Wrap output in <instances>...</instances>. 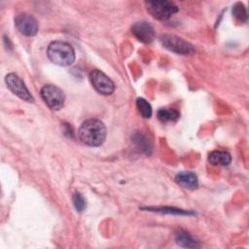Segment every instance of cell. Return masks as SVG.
I'll return each mask as SVG.
<instances>
[{
    "label": "cell",
    "mask_w": 249,
    "mask_h": 249,
    "mask_svg": "<svg viewBox=\"0 0 249 249\" xmlns=\"http://www.w3.org/2000/svg\"><path fill=\"white\" fill-rule=\"evenodd\" d=\"M78 137L85 145L90 147L100 146L106 138V126L99 120H87L79 127Z\"/></svg>",
    "instance_id": "1"
},
{
    "label": "cell",
    "mask_w": 249,
    "mask_h": 249,
    "mask_svg": "<svg viewBox=\"0 0 249 249\" xmlns=\"http://www.w3.org/2000/svg\"><path fill=\"white\" fill-rule=\"evenodd\" d=\"M49 59L59 66H69L75 60V51L67 42L53 41L47 50Z\"/></svg>",
    "instance_id": "2"
},
{
    "label": "cell",
    "mask_w": 249,
    "mask_h": 249,
    "mask_svg": "<svg viewBox=\"0 0 249 249\" xmlns=\"http://www.w3.org/2000/svg\"><path fill=\"white\" fill-rule=\"evenodd\" d=\"M148 13L159 20H166L178 12V7L171 1L156 0L145 2Z\"/></svg>",
    "instance_id": "3"
},
{
    "label": "cell",
    "mask_w": 249,
    "mask_h": 249,
    "mask_svg": "<svg viewBox=\"0 0 249 249\" xmlns=\"http://www.w3.org/2000/svg\"><path fill=\"white\" fill-rule=\"evenodd\" d=\"M159 40L165 49L178 54L187 55L192 54L195 52V48L191 43L173 34H161L159 37Z\"/></svg>",
    "instance_id": "4"
},
{
    "label": "cell",
    "mask_w": 249,
    "mask_h": 249,
    "mask_svg": "<svg viewBox=\"0 0 249 249\" xmlns=\"http://www.w3.org/2000/svg\"><path fill=\"white\" fill-rule=\"evenodd\" d=\"M41 97L52 110H59L64 105L65 96L63 91L54 85H46L41 89Z\"/></svg>",
    "instance_id": "5"
},
{
    "label": "cell",
    "mask_w": 249,
    "mask_h": 249,
    "mask_svg": "<svg viewBox=\"0 0 249 249\" xmlns=\"http://www.w3.org/2000/svg\"><path fill=\"white\" fill-rule=\"evenodd\" d=\"M89 80L97 92L103 95H110L115 90L114 82L100 70H92L89 74Z\"/></svg>",
    "instance_id": "6"
},
{
    "label": "cell",
    "mask_w": 249,
    "mask_h": 249,
    "mask_svg": "<svg viewBox=\"0 0 249 249\" xmlns=\"http://www.w3.org/2000/svg\"><path fill=\"white\" fill-rule=\"evenodd\" d=\"M5 82L8 89L20 99L25 100L27 102H33L34 98L26 88L24 82L15 73H9L5 77Z\"/></svg>",
    "instance_id": "7"
},
{
    "label": "cell",
    "mask_w": 249,
    "mask_h": 249,
    "mask_svg": "<svg viewBox=\"0 0 249 249\" xmlns=\"http://www.w3.org/2000/svg\"><path fill=\"white\" fill-rule=\"evenodd\" d=\"M15 24L18 30L25 36H34L38 31V22L36 18L26 13L18 14L15 18Z\"/></svg>",
    "instance_id": "8"
},
{
    "label": "cell",
    "mask_w": 249,
    "mask_h": 249,
    "mask_svg": "<svg viewBox=\"0 0 249 249\" xmlns=\"http://www.w3.org/2000/svg\"><path fill=\"white\" fill-rule=\"evenodd\" d=\"M131 32L137 40L145 44H149L155 39V29L147 21L135 22L131 27Z\"/></svg>",
    "instance_id": "9"
},
{
    "label": "cell",
    "mask_w": 249,
    "mask_h": 249,
    "mask_svg": "<svg viewBox=\"0 0 249 249\" xmlns=\"http://www.w3.org/2000/svg\"><path fill=\"white\" fill-rule=\"evenodd\" d=\"M176 182L183 188L194 190L198 186L196 175L192 171H181L175 177Z\"/></svg>",
    "instance_id": "10"
},
{
    "label": "cell",
    "mask_w": 249,
    "mask_h": 249,
    "mask_svg": "<svg viewBox=\"0 0 249 249\" xmlns=\"http://www.w3.org/2000/svg\"><path fill=\"white\" fill-rule=\"evenodd\" d=\"M175 239H176L177 244L180 245L181 247H185V248H197V247H199L198 241L196 240L189 232H187L183 230H179L176 232Z\"/></svg>",
    "instance_id": "11"
},
{
    "label": "cell",
    "mask_w": 249,
    "mask_h": 249,
    "mask_svg": "<svg viewBox=\"0 0 249 249\" xmlns=\"http://www.w3.org/2000/svg\"><path fill=\"white\" fill-rule=\"evenodd\" d=\"M208 161L213 165H229L231 157L226 151H213L208 156Z\"/></svg>",
    "instance_id": "12"
},
{
    "label": "cell",
    "mask_w": 249,
    "mask_h": 249,
    "mask_svg": "<svg viewBox=\"0 0 249 249\" xmlns=\"http://www.w3.org/2000/svg\"><path fill=\"white\" fill-rule=\"evenodd\" d=\"M132 141L135 143V145L144 153L146 154H150L151 153V149H152V145H151V142L149 141V139L141 134V133H135L133 134L132 136Z\"/></svg>",
    "instance_id": "13"
},
{
    "label": "cell",
    "mask_w": 249,
    "mask_h": 249,
    "mask_svg": "<svg viewBox=\"0 0 249 249\" xmlns=\"http://www.w3.org/2000/svg\"><path fill=\"white\" fill-rule=\"evenodd\" d=\"M158 119L162 123L174 122L179 119V112L175 109H160L157 113Z\"/></svg>",
    "instance_id": "14"
},
{
    "label": "cell",
    "mask_w": 249,
    "mask_h": 249,
    "mask_svg": "<svg viewBox=\"0 0 249 249\" xmlns=\"http://www.w3.org/2000/svg\"><path fill=\"white\" fill-rule=\"evenodd\" d=\"M136 107L138 109V112L140 113V115L145 118V119H149L152 116V106L151 104L144 98L139 97L136 99Z\"/></svg>",
    "instance_id": "15"
},
{
    "label": "cell",
    "mask_w": 249,
    "mask_h": 249,
    "mask_svg": "<svg viewBox=\"0 0 249 249\" xmlns=\"http://www.w3.org/2000/svg\"><path fill=\"white\" fill-rule=\"evenodd\" d=\"M232 15L233 17L241 21V22H246L247 21V11H246V8L245 6L240 3V2H237L233 5L232 7Z\"/></svg>",
    "instance_id": "16"
},
{
    "label": "cell",
    "mask_w": 249,
    "mask_h": 249,
    "mask_svg": "<svg viewBox=\"0 0 249 249\" xmlns=\"http://www.w3.org/2000/svg\"><path fill=\"white\" fill-rule=\"evenodd\" d=\"M72 199H73V203H74V206L77 209V211L82 212L86 207V200H85L84 196L79 193H74L72 196Z\"/></svg>",
    "instance_id": "17"
}]
</instances>
